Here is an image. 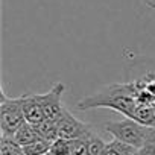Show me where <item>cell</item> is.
Returning a JSON list of instances; mask_svg holds the SVG:
<instances>
[{"mask_svg": "<svg viewBox=\"0 0 155 155\" xmlns=\"http://www.w3.org/2000/svg\"><path fill=\"white\" fill-rule=\"evenodd\" d=\"M0 155H25L23 147L17 144L12 137L2 135L0 137Z\"/></svg>", "mask_w": 155, "mask_h": 155, "instance_id": "8fae6325", "label": "cell"}, {"mask_svg": "<svg viewBox=\"0 0 155 155\" xmlns=\"http://www.w3.org/2000/svg\"><path fill=\"white\" fill-rule=\"evenodd\" d=\"M87 144H88V155H104L108 141H105L96 131H93L87 138Z\"/></svg>", "mask_w": 155, "mask_h": 155, "instance_id": "30bf717a", "label": "cell"}, {"mask_svg": "<svg viewBox=\"0 0 155 155\" xmlns=\"http://www.w3.org/2000/svg\"><path fill=\"white\" fill-rule=\"evenodd\" d=\"M64 84L62 82H56L47 93L38 94L43 113L46 116V119L49 120H58L61 117V114L64 113L65 107L62 104V94H64Z\"/></svg>", "mask_w": 155, "mask_h": 155, "instance_id": "5b68a950", "label": "cell"}, {"mask_svg": "<svg viewBox=\"0 0 155 155\" xmlns=\"http://www.w3.org/2000/svg\"><path fill=\"white\" fill-rule=\"evenodd\" d=\"M70 155H88L87 138L70 140Z\"/></svg>", "mask_w": 155, "mask_h": 155, "instance_id": "5bb4252c", "label": "cell"}, {"mask_svg": "<svg viewBox=\"0 0 155 155\" xmlns=\"http://www.w3.org/2000/svg\"><path fill=\"white\" fill-rule=\"evenodd\" d=\"M50 155H70V140L65 138H56L50 144Z\"/></svg>", "mask_w": 155, "mask_h": 155, "instance_id": "4fadbf2b", "label": "cell"}, {"mask_svg": "<svg viewBox=\"0 0 155 155\" xmlns=\"http://www.w3.org/2000/svg\"><path fill=\"white\" fill-rule=\"evenodd\" d=\"M38 138H40V134H38L37 128H35L34 125L28 123V122H26L25 125H21V126L14 132V135H12V140H14L17 144H20L21 147H25V146L34 143V141L38 140Z\"/></svg>", "mask_w": 155, "mask_h": 155, "instance_id": "52a82bcc", "label": "cell"}, {"mask_svg": "<svg viewBox=\"0 0 155 155\" xmlns=\"http://www.w3.org/2000/svg\"><path fill=\"white\" fill-rule=\"evenodd\" d=\"M140 155H155V128H149L147 140L140 149Z\"/></svg>", "mask_w": 155, "mask_h": 155, "instance_id": "9a60e30c", "label": "cell"}, {"mask_svg": "<svg viewBox=\"0 0 155 155\" xmlns=\"http://www.w3.org/2000/svg\"><path fill=\"white\" fill-rule=\"evenodd\" d=\"M46 155H50V153H46Z\"/></svg>", "mask_w": 155, "mask_h": 155, "instance_id": "e0dca14e", "label": "cell"}, {"mask_svg": "<svg viewBox=\"0 0 155 155\" xmlns=\"http://www.w3.org/2000/svg\"><path fill=\"white\" fill-rule=\"evenodd\" d=\"M21 96H23V111H25L26 122L34 126L44 122L46 116L43 113L38 94H21Z\"/></svg>", "mask_w": 155, "mask_h": 155, "instance_id": "8992f818", "label": "cell"}, {"mask_svg": "<svg viewBox=\"0 0 155 155\" xmlns=\"http://www.w3.org/2000/svg\"><path fill=\"white\" fill-rule=\"evenodd\" d=\"M104 129L111 134L116 140H120L123 143H128L138 150L144 146L149 134V126H144L132 119H123L117 122H107L104 123Z\"/></svg>", "mask_w": 155, "mask_h": 155, "instance_id": "7a4b0ae2", "label": "cell"}, {"mask_svg": "<svg viewBox=\"0 0 155 155\" xmlns=\"http://www.w3.org/2000/svg\"><path fill=\"white\" fill-rule=\"evenodd\" d=\"M50 144H52L50 141H47V140H44V138L40 137L34 143L25 146L23 147V153L25 155H46L50 150Z\"/></svg>", "mask_w": 155, "mask_h": 155, "instance_id": "7c38bea8", "label": "cell"}, {"mask_svg": "<svg viewBox=\"0 0 155 155\" xmlns=\"http://www.w3.org/2000/svg\"><path fill=\"white\" fill-rule=\"evenodd\" d=\"M140 2H141L143 5H146L147 8H152V9H155V0H140Z\"/></svg>", "mask_w": 155, "mask_h": 155, "instance_id": "2e32d148", "label": "cell"}, {"mask_svg": "<svg viewBox=\"0 0 155 155\" xmlns=\"http://www.w3.org/2000/svg\"><path fill=\"white\" fill-rule=\"evenodd\" d=\"M76 108L79 111L108 108L134 120L135 111L138 108L135 101V85L131 81V82H114L101 87L93 94H88L78 101Z\"/></svg>", "mask_w": 155, "mask_h": 155, "instance_id": "6da1fadb", "label": "cell"}, {"mask_svg": "<svg viewBox=\"0 0 155 155\" xmlns=\"http://www.w3.org/2000/svg\"><path fill=\"white\" fill-rule=\"evenodd\" d=\"M104 155H140V150L128 143H123L120 140H111L107 144Z\"/></svg>", "mask_w": 155, "mask_h": 155, "instance_id": "ba28073f", "label": "cell"}, {"mask_svg": "<svg viewBox=\"0 0 155 155\" xmlns=\"http://www.w3.org/2000/svg\"><path fill=\"white\" fill-rule=\"evenodd\" d=\"M26 123L25 111H23V96L8 97L2 93L0 102V131L2 135L12 137L14 132Z\"/></svg>", "mask_w": 155, "mask_h": 155, "instance_id": "3957f363", "label": "cell"}, {"mask_svg": "<svg viewBox=\"0 0 155 155\" xmlns=\"http://www.w3.org/2000/svg\"><path fill=\"white\" fill-rule=\"evenodd\" d=\"M58 125V132L61 138L65 140H74V138H88L90 134L94 131L90 125L85 122H81L79 119H76L67 108L61 114V117L56 120Z\"/></svg>", "mask_w": 155, "mask_h": 155, "instance_id": "277c9868", "label": "cell"}, {"mask_svg": "<svg viewBox=\"0 0 155 155\" xmlns=\"http://www.w3.org/2000/svg\"><path fill=\"white\" fill-rule=\"evenodd\" d=\"M40 137L47 140V141H55L56 138H59V132H58V125H56V120H49L46 119L44 122H41L40 125L35 126Z\"/></svg>", "mask_w": 155, "mask_h": 155, "instance_id": "9c48e42d", "label": "cell"}]
</instances>
